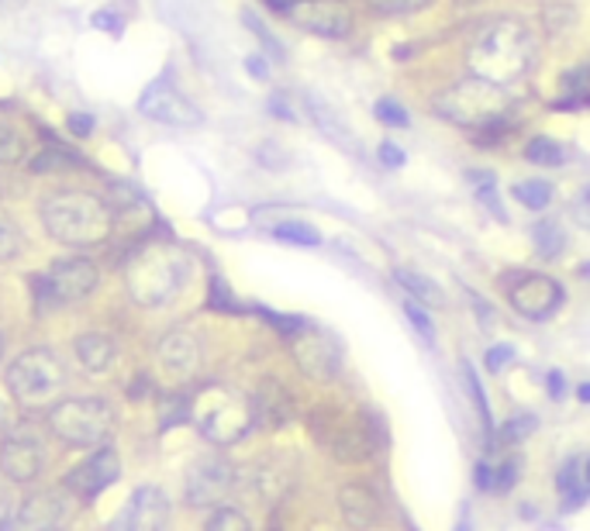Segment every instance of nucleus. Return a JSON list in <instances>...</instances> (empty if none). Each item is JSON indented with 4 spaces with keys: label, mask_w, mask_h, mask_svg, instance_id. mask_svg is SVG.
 Wrapping results in <instances>:
<instances>
[{
    "label": "nucleus",
    "mask_w": 590,
    "mask_h": 531,
    "mask_svg": "<svg viewBox=\"0 0 590 531\" xmlns=\"http://www.w3.org/2000/svg\"><path fill=\"white\" fill-rule=\"evenodd\" d=\"M0 352H4V338H0Z\"/></svg>",
    "instance_id": "52"
},
{
    "label": "nucleus",
    "mask_w": 590,
    "mask_h": 531,
    "mask_svg": "<svg viewBox=\"0 0 590 531\" xmlns=\"http://www.w3.org/2000/svg\"><path fill=\"white\" fill-rule=\"evenodd\" d=\"M77 360L87 373H104L111 370L115 360H118V348H115V338L100 335V332H90V335H80L77 338Z\"/></svg>",
    "instance_id": "21"
},
{
    "label": "nucleus",
    "mask_w": 590,
    "mask_h": 531,
    "mask_svg": "<svg viewBox=\"0 0 590 531\" xmlns=\"http://www.w3.org/2000/svg\"><path fill=\"white\" fill-rule=\"evenodd\" d=\"M94 24H97V28H111V31H115V35H118V31H121V24H118V21H115V14H111V11H100V14H97V18H94Z\"/></svg>",
    "instance_id": "45"
},
{
    "label": "nucleus",
    "mask_w": 590,
    "mask_h": 531,
    "mask_svg": "<svg viewBox=\"0 0 590 531\" xmlns=\"http://www.w3.org/2000/svg\"><path fill=\"white\" fill-rule=\"evenodd\" d=\"M69 501L59 490H42L14 511V531H66Z\"/></svg>",
    "instance_id": "18"
},
{
    "label": "nucleus",
    "mask_w": 590,
    "mask_h": 531,
    "mask_svg": "<svg viewBox=\"0 0 590 531\" xmlns=\"http://www.w3.org/2000/svg\"><path fill=\"white\" fill-rule=\"evenodd\" d=\"M511 360H514V348H511V345H494V348L488 352V370H491V373H501Z\"/></svg>",
    "instance_id": "37"
},
{
    "label": "nucleus",
    "mask_w": 590,
    "mask_h": 531,
    "mask_svg": "<svg viewBox=\"0 0 590 531\" xmlns=\"http://www.w3.org/2000/svg\"><path fill=\"white\" fill-rule=\"evenodd\" d=\"M376 118L380 121H387V125H394V128H407V111L401 108V104L397 100H380L376 104Z\"/></svg>",
    "instance_id": "34"
},
{
    "label": "nucleus",
    "mask_w": 590,
    "mask_h": 531,
    "mask_svg": "<svg viewBox=\"0 0 590 531\" xmlns=\"http://www.w3.org/2000/svg\"><path fill=\"white\" fill-rule=\"evenodd\" d=\"M466 62H470L473 77L488 80L494 87H508L514 80H522L532 69L535 39L522 21L494 18L491 24L480 28V35L466 52Z\"/></svg>",
    "instance_id": "1"
},
{
    "label": "nucleus",
    "mask_w": 590,
    "mask_h": 531,
    "mask_svg": "<svg viewBox=\"0 0 590 531\" xmlns=\"http://www.w3.org/2000/svg\"><path fill=\"white\" fill-rule=\"evenodd\" d=\"M284 14L322 39H345L353 31V11L345 0H284Z\"/></svg>",
    "instance_id": "9"
},
{
    "label": "nucleus",
    "mask_w": 590,
    "mask_h": 531,
    "mask_svg": "<svg viewBox=\"0 0 590 531\" xmlns=\"http://www.w3.org/2000/svg\"><path fill=\"white\" fill-rule=\"evenodd\" d=\"M583 273H587V276H590V263H587V266H583Z\"/></svg>",
    "instance_id": "51"
},
{
    "label": "nucleus",
    "mask_w": 590,
    "mask_h": 531,
    "mask_svg": "<svg viewBox=\"0 0 590 531\" xmlns=\"http://www.w3.org/2000/svg\"><path fill=\"white\" fill-rule=\"evenodd\" d=\"M62 156H69V153L66 149H46L42 159H35L31 166L42 173V169H62V166H73L77 163V159H62Z\"/></svg>",
    "instance_id": "35"
},
{
    "label": "nucleus",
    "mask_w": 590,
    "mask_h": 531,
    "mask_svg": "<svg viewBox=\"0 0 590 531\" xmlns=\"http://www.w3.org/2000/svg\"><path fill=\"white\" fill-rule=\"evenodd\" d=\"M508 294H511V307L518 314L532 317V322H542V317L557 314L560 304H563V287H560V283L549 279V276H539V273L518 276Z\"/></svg>",
    "instance_id": "16"
},
{
    "label": "nucleus",
    "mask_w": 590,
    "mask_h": 531,
    "mask_svg": "<svg viewBox=\"0 0 590 531\" xmlns=\"http://www.w3.org/2000/svg\"><path fill=\"white\" fill-rule=\"evenodd\" d=\"M532 242H535V253L542 259H557L563 249H567V235L557 222H539L532 228Z\"/></svg>",
    "instance_id": "24"
},
{
    "label": "nucleus",
    "mask_w": 590,
    "mask_h": 531,
    "mask_svg": "<svg viewBox=\"0 0 590 531\" xmlns=\"http://www.w3.org/2000/svg\"><path fill=\"white\" fill-rule=\"evenodd\" d=\"M253 417L259 424H273V429L276 424H284L291 417V394L276 380H266L256 404H253Z\"/></svg>",
    "instance_id": "22"
},
{
    "label": "nucleus",
    "mask_w": 590,
    "mask_h": 531,
    "mask_svg": "<svg viewBox=\"0 0 590 531\" xmlns=\"http://www.w3.org/2000/svg\"><path fill=\"white\" fill-rule=\"evenodd\" d=\"M380 163H384V166H404L407 156L394 146V141H384V146H380Z\"/></svg>",
    "instance_id": "40"
},
{
    "label": "nucleus",
    "mask_w": 590,
    "mask_h": 531,
    "mask_svg": "<svg viewBox=\"0 0 590 531\" xmlns=\"http://www.w3.org/2000/svg\"><path fill=\"white\" fill-rule=\"evenodd\" d=\"M269 111H273V115H281V118H287V121L294 118V115H291V108H284V104H281V97H273V104H269Z\"/></svg>",
    "instance_id": "46"
},
{
    "label": "nucleus",
    "mask_w": 590,
    "mask_h": 531,
    "mask_svg": "<svg viewBox=\"0 0 590 531\" xmlns=\"http://www.w3.org/2000/svg\"><path fill=\"white\" fill-rule=\"evenodd\" d=\"M97 287V266L87 256H69L49 266L46 276V294L59 304H73L90 297Z\"/></svg>",
    "instance_id": "17"
},
{
    "label": "nucleus",
    "mask_w": 590,
    "mask_h": 531,
    "mask_svg": "<svg viewBox=\"0 0 590 531\" xmlns=\"http://www.w3.org/2000/svg\"><path fill=\"white\" fill-rule=\"evenodd\" d=\"M42 466H46V449L39 432L21 424V429L4 435V442H0V473L11 483H31L42 473Z\"/></svg>",
    "instance_id": "11"
},
{
    "label": "nucleus",
    "mask_w": 590,
    "mask_h": 531,
    "mask_svg": "<svg viewBox=\"0 0 590 531\" xmlns=\"http://www.w3.org/2000/svg\"><path fill=\"white\" fill-rule=\"evenodd\" d=\"M432 0H366V8L376 14H387V18H401V14H414V11H425Z\"/></svg>",
    "instance_id": "31"
},
{
    "label": "nucleus",
    "mask_w": 590,
    "mask_h": 531,
    "mask_svg": "<svg viewBox=\"0 0 590 531\" xmlns=\"http://www.w3.org/2000/svg\"><path fill=\"white\" fill-rule=\"evenodd\" d=\"M118 476H121V455H118L111 445H104V449H97L90 459H83L80 466L69 470V473L62 476V486L73 493V498L90 501V498H97V493L108 490Z\"/></svg>",
    "instance_id": "15"
},
{
    "label": "nucleus",
    "mask_w": 590,
    "mask_h": 531,
    "mask_svg": "<svg viewBox=\"0 0 590 531\" xmlns=\"http://www.w3.org/2000/svg\"><path fill=\"white\" fill-rule=\"evenodd\" d=\"M291 345H294L297 366H301L311 380H332V376L342 370V348H338V342H335L328 332H322V328H311V325L297 328Z\"/></svg>",
    "instance_id": "13"
},
{
    "label": "nucleus",
    "mask_w": 590,
    "mask_h": 531,
    "mask_svg": "<svg viewBox=\"0 0 590 531\" xmlns=\"http://www.w3.org/2000/svg\"><path fill=\"white\" fill-rule=\"evenodd\" d=\"M560 493L563 498H570L573 504L587 493V483H583V466H580V459H570V463L560 470Z\"/></svg>",
    "instance_id": "30"
},
{
    "label": "nucleus",
    "mask_w": 590,
    "mask_h": 531,
    "mask_svg": "<svg viewBox=\"0 0 590 531\" xmlns=\"http://www.w3.org/2000/svg\"><path fill=\"white\" fill-rule=\"evenodd\" d=\"M273 235L281 238V242H291V245H318L322 242L318 228H311L304 222H284V225L273 228Z\"/></svg>",
    "instance_id": "29"
},
{
    "label": "nucleus",
    "mask_w": 590,
    "mask_h": 531,
    "mask_svg": "<svg viewBox=\"0 0 590 531\" xmlns=\"http://www.w3.org/2000/svg\"><path fill=\"white\" fill-rule=\"evenodd\" d=\"M567 394V376L563 373H549V397L560 401Z\"/></svg>",
    "instance_id": "42"
},
{
    "label": "nucleus",
    "mask_w": 590,
    "mask_h": 531,
    "mask_svg": "<svg viewBox=\"0 0 590 531\" xmlns=\"http://www.w3.org/2000/svg\"><path fill=\"white\" fill-rule=\"evenodd\" d=\"M460 4H476V0H460Z\"/></svg>",
    "instance_id": "50"
},
{
    "label": "nucleus",
    "mask_w": 590,
    "mask_h": 531,
    "mask_svg": "<svg viewBox=\"0 0 590 531\" xmlns=\"http://www.w3.org/2000/svg\"><path fill=\"white\" fill-rule=\"evenodd\" d=\"M435 108L442 118L456 121L463 128H488L494 121H504L508 115V97L504 87H494L480 77H470L456 87H449L445 94H439Z\"/></svg>",
    "instance_id": "6"
},
{
    "label": "nucleus",
    "mask_w": 590,
    "mask_h": 531,
    "mask_svg": "<svg viewBox=\"0 0 590 531\" xmlns=\"http://www.w3.org/2000/svg\"><path fill=\"white\" fill-rule=\"evenodd\" d=\"M190 414L197 421V429L207 442L215 445H232L246 435L256 417H253V404H246L238 394L225 391V386H212V391H204L194 404Z\"/></svg>",
    "instance_id": "7"
},
{
    "label": "nucleus",
    "mask_w": 590,
    "mask_h": 531,
    "mask_svg": "<svg viewBox=\"0 0 590 531\" xmlns=\"http://www.w3.org/2000/svg\"><path fill=\"white\" fill-rule=\"evenodd\" d=\"M42 225L69 249H90V245L111 238L115 210L90 190H59L42 200Z\"/></svg>",
    "instance_id": "3"
},
{
    "label": "nucleus",
    "mask_w": 590,
    "mask_h": 531,
    "mask_svg": "<svg viewBox=\"0 0 590 531\" xmlns=\"http://www.w3.org/2000/svg\"><path fill=\"white\" fill-rule=\"evenodd\" d=\"M577 397H580L583 404H590V383H580V386H577Z\"/></svg>",
    "instance_id": "47"
},
{
    "label": "nucleus",
    "mask_w": 590,
    "mask_h": 531,
    "mask_svg": "<svg viewBox=\"0 0 590 531\" xmlns=\"http://www.w3.org/2000/svg\"><path fill=\"white\" fill-rule=\"evenodd\" d=\"M535 417L532 414H518V417H511L508 424H504V439L508 442H522V439H529L532 432H535Z\"/></svg>",
    "instance_id": "33"
},
{
    "label": "nucleus",
    "mask_w": 590,
    "mask_h": 531,
    "mask_svg": "<svg viewBox=\"0 0 590 531\" xmlns=\"http://www.w3.org/2000/svg\"><path fill=\"white\" fill-rule=\"evenodd\" d=\"M66 380V366L52 348H28L8 366V391L28 411L56 404Z\"/></svg>",
    "instance_id": "4"
},
{
    "label": "nucleus",
    "mask_w": 590,
    "mask_h": 531,
    "mask_svg": "<svg viewBox=\"0 0 590 531\" xmlns=\"http://www.w3.org/2000/svg\"><path fill=\"white\" fill-rule=\"evenodd\" d=\"M169 521V498L159 486H138L125 508L115 514L108 531H166Z\"/></svg>",
    "instance_id": "14"
},
{
    "label": "nucleus",
    "mask_w": 590,
    "mask_h": 531,
    "mask_svg": "<svg viewBox=\"0 0 590 531\" xmlns=\"http://www.w3.org/2000/svg\"><path fill=\"white\" fill-rule=\"evenodd\" d=\"M14 504H11V498H8V490L0 486V531H14Z\"/></svg>",
    "instance_id": "38"
},
{
    "label": "nucleus",
    "mask_w": 590,
    "mask_h": 531,
    "mask_svg": "<svg viewBox=\"0 0 590 531\" xmlns=\"http://www.w3.org/2000/svg\"><path fill=\"white\" fill-rule=\"evenodd\" d=\"M311 435H315L338 463H366L373 455V439L360 421L338 417V414H318L311 421Z\"/></svg>",
    "instance_id": "8"
},
{
    "label": "nucleus",
    "mask_w": 590,
    "mask_h": 531,
    "mask_svg": "<svg viewBox=\"0 0 590 531\" xmlns=\"http://www.w3.org/2000/svg\"><path fill=\"white\" fill-rule=\"evenodd\" d=\"M138 111L159 125H173V128H197L204 121V115L194 108V100L187 94H180L169 80L149 83L142 100H138Z\"/></svg>",
    "instance_id": "12"
},
{
    "label": "nucleus",
    "mask_w": 590,
    "mask_h": 531,
    "mask_svg": "<svg viewBox=\"0 0 590 531\" xmlns=\"http://www.w3.org/2000/svg\"><path fill=\"white\" fill-rule=\"evenodd\" d=\"M28 156V138L14 128L0 121V166H14Z\"/></svg>",
    "instance_id": "26"
},
{
    "label": "nucleus",
    "mask_w": 590,
    "mask_h": 531,
    "mask_svg": "<svg viewBox=\"0 0 590 531\" xmlns=\"http://www.w3.org/2000/svg\"><path fill=\"white\" fill-rule=\"evenodd\" d=\"M246 24H249V28H253V31L259 35V39L266 42V49H269L273 56H281V42H276V39H273V35H269V31H266V28H263V24L256 21V14H253V11H246Z\"/></svg>",
    "instance_id": "39"
},
{
    "label": "nucleus",
    "mask_w": 590,
    "mask_h": 531,
    "mask_svg": "<svg viewBox=\"0 0 590 531\" xmlns=\"http://www.w3.org/2000/svg\"><path fill=\"white\" fill-rule=\"evenodd\" d=\"M0 429H4V404H0Z\"/></svg>",
    "instance_id": "49"
},
{
    "label": "nucleus",
    "mask_w": 590,
    "mask_h": 531,
    "mask_svg": "<svg viewBox=\"0 0 590 531\" xmlns=\"http://www.w3.org/2000/svg\"><path fill=\"white\" fill-rule=\"evenodd\" d=\"M204 531H253V521L238 508H218L212 518H207Z\"/></svg>",
    "instance_id": "28"
},
{
    "label": "nucleus",
    "mask_w": 590,
    "mask_h": 531,
    "mask_svg": "<svg viewBox=\"0 0 590 531\" xmlns=\"http://www.w3.org/2000/svg\"><path fill=\"white\" fill-rule=\"evenodd\" d=\"M577 218H580L583 228H590V187L583 190V197H580V204H577Z\"/></svg>",
    "instance_id": "44"
},
{
    "label": "nucleus",
    "mask_w": 590,
    "mask_h": 531,
    "mask_svg": "<svg viewBox=\"0 0 590 531\" xmlns=\"http://www.w3.org/2000/svg\"><path fill=\"white\" fill-rule=\"evenodd\" d=\"M190 276V259L180 245L153 238L135 249V256L125 266L128 297L142 307H166L177 301L184 283Z\"/></svg>",
    "instance_id": "2"
},
{
    "label": "nucleus",
    "mask_w": 590,
    "mask_h": 531,
    "mask_svg": "<svg viewBox=\"0 0 590 531\" xmlns=\"http://www.w3.org/2000/svg\"><path fill=\"white\" fill-rule=\"evenodd\" d=\"M49 429L59 442L73 449H94L104 445L115 432V411L104 397H73L59 401L49 411Z\"/></svg>",
    "instance_id": "5"
},
{
    "label": "nucleus",
    "mask_w": 590,
    "mask_h": 531,
    "mask_svg": "<svg viewBox=\"0 0 590 531\" xmlns=\"http://www.w3.org/2000/svg\"><path fill=\"white\" fill-rule=\"evenodd\" d=\"M21 253V232L11 218L0 215V263H8Z\"/></svg>",
    "instance_id": "32"
},
{
    "label": "nucleus",
    "mask_w": 590,
    "mask_h": 531,
    "mask_svg": "<svg viewBox=\"0 0 590 531\" xmlns=\"http://www.w3.org/2000/svg\"><path fill=\"white\" fill-rule=\"evenodd\" d=\"M338 511L345 518V524L366 531L380 521V498L370 483H345L338 490Z\"/></svg>",
    "instance_id": "20"
},
{
    "label": "nucleus",
    "mask_w": 590,
    "mask_h": 531,
    "mask_svg": "<svg viewBox=\"0 0 590 531\" xmlns=\"http://www.w3.org/2000/svg\"><path fill=\"white\" fill-rule=\"evenodd\" d=\"M525 159L535 163V166H563L567 163V149L560 146V141L539 135V138H532L529 146H525Z\"/></svg>",
    "instance_id": "25"
},
{
    "label": "nucleus",
    "mask_w": 590,
    "mask_h": 531,
    "mask_svg": "<svg viewBox=\"0 0 590 531\" xmlns=\"http://www.w3.org/2000/svg\"><path fill=\"white\" fill-rule=\"evenodd\" d=\"M514 197L522 200L529 210H542L552 200V184L549 180H525V184L514 187Z\"/></svg>",
    "instance_id": "27"
},
{
    "label": "nucleus",
    "mask_w": 590,
    "mask_h": 531,
    "mask_svg": "<svg viewBox=\"0 0 590 531\" xmlns=\"http://www.w3.org/2000/svg\"><path fill=\"white\" fill-rule=\"evenodd\" d=\"M235 486V466L222 455H200L187 470V504L190 508H218Z\"/></svg>",
    "instance_id": "10"
},
{
    "label": "nucleus",
    "mask_w": 590,
    "mask_h": 531,
    "mask_svg": "<svg viewBox=\"0 0 590 531\" xmlns=\"http://www.w3.org/2000/svg\"><path fill=\"white\" fill-rule=\"evenodd\" d=\"M394 279L401 283V287L414 297V301H422L429 307H442L445 297H442V287L435 279L422 276V273H414V269H394Z\"/></svg>",
    "instance_id": "23"
},
{
    "label": "nucleus",
    "mask_w": 590,
    "mask_h": 531,
    "mask_svg": "<svg viewBox=\"0 0 590 531\" xmlns=\"http://www.w3.org/2000/svg\"><path fill=\"white\" fill-rule=\"evenodd\" d=\"M66 125H69V131L80 135V138H87V135L94 131V118H90V115H69Z\"/></svg>",
    "instance_id": "41"
},
{
    "label": "nucleus",
    "mask_w": 590,
    "mask_h": 531,
    "mask_svg": "<svg viewBox=\"0 0 590 531\" xmlns=\"http://www.w3.org/2000/svg\"><path fill=\"white\" fill-rule=\"evenodd\" d=\"M583 483H587V490H590V463L583 466Z\"/></svg>",
    "instance_id": "48"
},
{
    "label": "nucleus",
    "mask_w": 590,
    "mask_h": 531,
    "mask_svg": "<svg viewBox=\"0 0 590 531\" xmlns=\"http://www.w3.org/2000/svg\"><path fill=\"white\" fill-rule=\"evenodd\" d=\"M156 360H159V370L173 380H190L197 376L200 370V338L194 332H169L163 335L159 348H156Z\"/></svg>",
    "instance_id": "19"
},
{
    "label": "nucleus",
    "mask_w": 590,
    "mask_h": 531,
    "mask_svg": "<svg viewBox=\"0 0 590 531\" xmlns=\"http://www.w3.org/2000/svg\"><path fill=\"white\" fill-rule=\"evenodd\" d=\"M246 69H249L253 80H266V77H269V69H266V62H263L259 56H249V59H246Z\"/></svg>",
    "instance_id": "43"
},
{
    "label": "nucleus",
    "mask_w": 590,
    "mask_h": 531,
    "mask_svg": "<svg viewBox=\"0 0 590 531\" xmlns=\"http://www.w3.org/2000/svg\"><path fill=\"white\" fill-rule=\"evenodd\" d=\"M404 314L411 317V325H414V328H419V332H422V335H425L429 342L435 338V328H432V322H429V314H425L422 307H414V304L407 301V304H404Z\"/></svg>",
    "instance_id": "36"
}]
</instances>
